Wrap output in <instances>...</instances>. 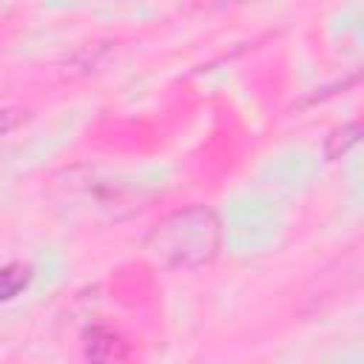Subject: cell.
Listing matches in <instances>:
<instances>
[{
	"label": "cell",
	"instance_id": "cell-1",
	"mask_svg": "<svg viewBox=\"0 0 364 364\" xmlns=\"http://www.w3.org/2000/svg\"><path fill=\"white\" fill-rule=\"evenodd\" d=\"M222 245L219 216L205 205H188L156 222L145 239L148 256L162 267H202Z\"/></svg>",
	"mask_w": 364,
	"mask_h": 364
},
{
	"label": "cell",
	"instance_id": "cell-2",
	"mask_svg": "<svg viewBox=\"0 0 364 364\" xmlns=\"http://www.w3.org/2000/svg\"><path fill=\"white\" fill-rule=\"evenodd\" d=\"M85 353L91 364H119L122 361V341L105 330V327H94L85 333Z\"/></svg>",
	"mask_w": 364,
	"mask_h": 364
},
{
	"label": "cell",
	"instance_id": "cell-3",
	"mask_svg": "<svg viewBox=\"0 0 364 364\" xmlns=\"http://www.w3.org/2000/svg\"><path fill=\"white\" fill-rule=\"evenodd\" d=\"M31 282V267L28 264H6L0 267V301H9L20 296Z\"/></svg>",
	"mask_w": 364,
	"mask_h": 364
},
{
	"label": "cell",
	"instance_id": "cell-4",
	"mask_svg": "<svg viewBox=\"0 0 364 364\" xmlns=\"http://www.w3.org/2000/svg\"><path fill=\"white\" fill-rule=\"evenodd\" d=\"M355 134H358V125H347L344 131H338V134L330 139V156H338V151L344 154V148H347V145H353V142L358 139Z\"/></svg>",
	"mask_w": 364,
	"mask_h": 364
},
{
	"label": "cell",
	"instance_id": "cell-5",
	"mask_svg": "<svg viewBox=\"0 0 364 364\" xmlns=\"http://www.w3.org/2000/svg\"><path fill=\"white\" fill-rule=\"evenodd\" d=\"M9 114H11V111H3V114H0V134L9 131L11 125H17V119H20V117H9Z\"/></svg>",
	"mask_w": 364,
	"mask_h": 364
}]
</instances>
